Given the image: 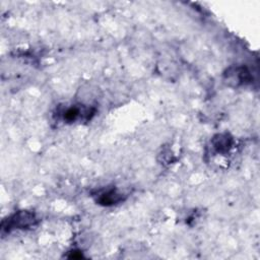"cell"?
<instances>
[{
    "instance_id": "6da1fadb",
    "label": "cell",
    "mask_w": 260,
    "mask_h": 260,
    "mask_svg": "<svg viewBox=\"0 0 260 260\" xmlns=\"http://www.w3.org/2000/svg\"><path fill=\"white\" fill-rule=\"evenodd\" d=\"M35 215L28 211H19L3 221L2 228L7 232L13 229H25L35 222Z\"/></svg>"
},
{
    "instance_id": "7a4b0ae2",
    "label": "cell",
    "mask_w": 260,
    "mask_h": 260,
    "mask_svg": "<svg viewBox=\"0 0 260 260\" xmlns=\"http://www.w3.org/2000/svg\"><path fill=\"white\" fill-rule=\"evenodd\" d=\"M94 111L90 109H81L80 107L77 106H71L66 108L62 112V118L65 122H73L78 120L81 116H85L87 119L90 118V115H92Z\"/></svg>"
},
{
    "instance_id": "3957f363",
    "label": "cell",
    "mask_w": 260,
    "mask_h": 260,
    "mask_svg": "<svg viewBox=\"0 0 260 260\" xmlns=\"http://www.w3.org/2000/svg\"><path fill=\"white\" fill-rule=\"evenodd\" d=\"M232 144H233V139L226 133L217 134L212 139V145L217 152H222V153L226 152L232 147Z\"/></svg>"
},
{
    "instance_id": "277c9868",
    "label": "cell",
    "mask_w": 260,
    "mask_h": 260,
    "mask_svg": "<svg viewBox=\"0 0 260 260\" xmlns=\"http://www.w3.org/2000/svg\"><path fill=\"white\" fill-rule=\"evenodd\" d=\"M122 194L118 193L115 189L112 190H108L106 192H103L100 194V196L98 197L96 201L102 204V205H113L116 204L118 202H120L122 200Z\"/></svg>"
}]
</instances>
